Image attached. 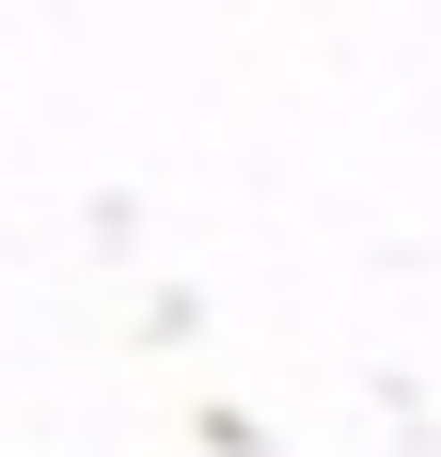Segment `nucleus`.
Wrapping results in <instances>:
<instances>
[]
</instances>
